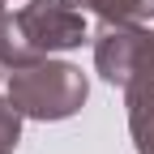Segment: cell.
Here are the masks:
<instances>
[{
	"label": "cell",
	"mask_w": 154,
	"mask_h": 154,
	"mask_svg": "<svg viewBox=\"0 0 154 154\" xmlns=\"http://www.w3.org/2000/svg\"><path fill=\"white\" fill-rule=\"evenodd\" d=\"M69 5H86L94 13H103L107 22H141V17H154V0H69Z\"/></svg>",
	"instance_id": "cell-2"
},
{
	"label": "cell",
	"mask_w": 154,
	"mask_h": 154,
	"mask_svg": "<svg viewBox=\"0 0 154 154\" xmlns=\"http://www.w3.org/2000/svg\"><path fill=\"white\" fill-rule=\"evenodd\" d=\"M133 137L141 154H154V94H133Z\"/></svg>",
	"instance_id": "cell-3"
},
{
	"label": "cell",
	"mask_w": 154,
	"mask_h": 154,
	"mask_svg": "<svg viewBox=\"0 0 154 154\" xmlns=\"http://www.w3.org/2000/svg\"><path fill=\"white\" fill-rule=\"evenodd\" d=\"M9 99L17 111L34 116V120H64L86 103V77L73 64H30L13 69Z\"/></svg>",
	"instance_id": "cell-1"
},
{
	"label": "cell",
	"mask_w": 154,
	"mask_h": 154,
	"mask_svg": "<svg viewBox=\"0 0 154 154\" xmlns=\"http://www.w3.org/2000/svg\"><path fill=\"white\" fill-rule=\"evenodd\" d=\"M17 146V111L0 103V154H9Z\"/></svg>",
	"instance_id": "cell-4"
}]
</instances>
